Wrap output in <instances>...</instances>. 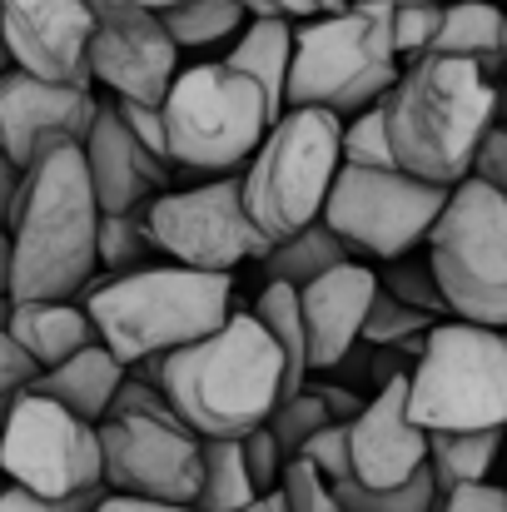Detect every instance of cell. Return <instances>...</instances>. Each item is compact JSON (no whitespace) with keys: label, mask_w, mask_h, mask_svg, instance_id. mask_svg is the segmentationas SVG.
<instances>
[{"label":"cell","mask_w":507,"mask_h":512,"mask_svg":"<svg viewBox=\"0 0 507 512\" xmlns=\"http://www.w3.org/2000/svg\"><path fill=\"white\" fill-rule=\"evenodd\" d=\"M378 294V274L358 259H343L338 269L319 274L299 289L304 314V343H309V373H334L338 363L358 348L363 314Z\"/></svg>","instance_id":"19"},{"label":"cell","mask_w":507,"mask_h":512,"mask_svg":"<svg viewBox=\"0 0 507 512\" xmlns=\"http://www.w3.org/2000/svg\"><path fill=\"white\" fill-rule=\"evenodd\" d=\"M95 259H100L105 279H120V274H140V269L160 264V249L150 244L140 214H100Z\"/></svg>","instance_id":"29"},{"label":"cell","mask_w":507,"mask_h":512,"mask_svg":"<svg viewBox=\"0 0 507 512\" xmlns=\"http://www.w3.org/2000/svg\"><path fill=\"white\" fill-rule=\"evenodd\" d=\"M249 314L259 319V329L269 334V343H274L279 358H284V398L299 393V388L309 383V343H304L299 289H289V284H264Z\"/></svg>","instance_id":"26"},{"label":"cell","mask_w":507,"mask_h":512,"mask_svg":"<svg viewBox=\"0 0 507 512\" xmlns=\"http://www.w3.org/2000/svg\"><path fill=\"white\" fill-rule=\"evenodd\" d=\"M145 234L165 264L199 269V274H234L239 264H259L269 239L249 224L234 179H194L189 189H165L145 209Z\"/></svg>","instance_id":"11"},{"label":"cell","mask_w":507,"mask_h":512,"mask_svg":"<svg viewBox=\"0 0 507 512\" xmlns=\"http://www.w3.org/2000/svg\"><path fill=\"white\" fill-rule=\"evenodd\" d=\"M438 20H443V5H388V40H393L398 65H413L433 50Z\"/></svg>","instance_id":"35"},{"label":"cell","mask_w":507,"mask_h":512,"mask_svg":"<svg viewBox=\"0 0 507 512\" xmlns=\"http://www.w3.org/2000/svg\"><path fill=\"white\" fill-rule=\"evenodd\" d=\"M433 324L438 319H428V314H418V309H408V304H398L393 294L378 289L373 304H368V314H363L358 343H368V348H403V343H418Z\"/></svg>","instance_id":"32"},{"label":"cell","mask_w":507,"mask_h":512,"mask_svg":"<svg viewBox=\"0 0 507 512\" xmlns=\"http://www.w3.org/2000/svg\"><path fill=\"white\" fill-rule=\"evenodd\" d=\"M5 289H10V229L0 224V299H5Z\"/></svg>","instance_id":"49"},{"label":"cell","mask_w":507,"mask_h":512,"mask_svg":"<svg viewBox=\"0 0 507 512\" xmlns=\"http://www.w3.org/2000/svg\"><path fill=\"white\" fill-rule=\"evenodd\" d=\"M160 393L194 438H244L284 398V358L249 309L160 358Z\"/></svg>","instance_id":"3"},{"label":"cell","mask_w":507,"mask_h":512,"mask_svg":"<svg viewBox=\"0 0 507 512\" xmlns=\"http://www.w3.org/2000/svg\"><path fill=\"white\" fill-rule=\"evenodd\" d=\"M249 15H279V20H314V15H324V5L319 0H239Z\"/></svg>","instance_id":"45"},{"label":"cell","mask_w":507,"mask_h":512,"mask_svg":"<svg viewBox=\"0 0 507 512\" xmlns=\"http://www.w3.org/2000/svg\"><path fill=\"white\" fill-rule=\"evenodd\" d=\"M428 468V433L408 418V373L388 378L373 398H363L348 423V478L358 488L388 493Z\"/></svg>","instance_id":"17"},{"label":"cell","mask_w":507,"mask_h":512,"mask_svg":"<svg viewBox=\"0 0 507 512\" xmlns=\"http://www.w3.org/2000/svg\"><path fill=\"white\" fill-rule=\"evenodd\" d=\"M5 334L20 343V353L45 373L65 358H75L80 348L100 343L90 314L80 299H25V304H10L5 314Z\"/></svg>","instance_id":"20"},{"label":"cell","mask_w":507,"mask_h":512,"mask_svg":"<svg viewBox=\"0 0 507 512\" xmlns=\"http://www.w3.org/2000/svg\"><path fill=\"white\" fill-rule=\"evenodd\" d=\"M160 115L169 170H184L194 179H234L274 125L264 90L224 60L179 70Z\"/></svg>","instance_id":"6"},{"label":"cell","mask_w":507,"mask_h":512,"mask_svg":"<svg viewBox=\"0 0 507 512\" xmlns=\"http://www.w3.org/2000/svg\"><path fill=\"white\" fill-rule=\"evenodd\" d=\"M110 105H115L120 125H125L155 160H165V115H160V105H135V100H110Z\"/></svg>","instance_id":"41"},{"label":"cell","mask_w":507,"mask_h":512,"mask_svg":"<svg viewBox=\"0 0 507 512\" xmlns=\"http://www.w3.org/2000/svg\"><path fill=\"white\" fill-rule=\"evenodd\" d=\"M503 493H507V488H503Z\"/></svg>","instance_id":"55"},{"label":"cell","mask_w":507,"mask_h":512,"mask_svg":"<svg viewBox=\"0 0 507 512\" xmlns=\"http://www.w3.org/2000/svg\"><path fill=\"white\" fill-rule=\"evenodd\" d=\"M239 512H289V503H284V493H279V488H269V493H259L249 508H239Z\"/></svg>","instance_id":"48"},{"label":"cell","mask_w":507,"mask_h":512,"mask_svg":"<svg viewBox=\"0 0 507 512\" xmlns=\"http://www.w3.org/2000/svg\"><path fill=\"white\" fill-rule=\"evenodd\" d=\"M503 60H507V5H503Z\"/></svg>","instance_id":"52"},{"label":"cell","mask_w":507,"mask_h":512,"mask_svg":"<svg viewBox=\"0 0 507 512\" xmlns=\"http://www.w3.org/2000/svg\"><path fill=\"white\" fill-rule=\"evenodd\" d=\"M343 259H353V254L338 244V234L324 224V219H314L309 229H299V234H289V239L269 244V254H264L259 264H264V284L304 289V284H314L319 274L338 269Z\"/></svg>","instance_id":"25"},{"label":"cell","mask_w":507,"mask_h":512,"mask_svg":"<svg viewBox=\"0 0 507 512\" xmlns=\"http://www.w3.org/2000/svg\"><path fill=\"white\" fill-rule=\"evenodd\" d=\"M0 70H10V60H5V45H0Z\"/></svg>","instance_id":"53"},{"label":"cell","mask_w":507,"mask_h":512,"mask_svg":"<svg viewBox=\"0 0 507 512\" xmlns=\"http://www.w3.org/2000/svg\"><path fill=\"white\" fill-rule=\"evenodd\" d=\"M20 184H25V170H15V165L0 155V224H5V229H10V214H15Z\"/></svg>","instance_id":"47"},{"label":"cell","mask_w":507,"mask_h":512,"mask_svg":"<svg viewBox=\"0 0 507 512\" xmlns=\"http://www.w3.org/2000/svg\"><path fill=\"white\" fill-rule=\"evenodd\" d=\"M140 10H150V15H165V10H174V5H184V0H135Z\"/></svg>","instance_id":"51"},{"label":"cell","mask_w":507,"mask_h":512,"mask_svg":"<svg viewBox=\"0 0 507 512\" xmlns=\"http://www.w3.org/2000/svg\"><path fill=\"white\" fill-rule=\"evenodd\" d=\"M110 413H130V418H179L174 408H169V398L155 388V383H145V378H135L130 368H125V383L115 388V403H110ZM105 413V418H110Z\"/></svg>","instance_id":"40"},{"label":"cell","mask_w":507,"mask_h":512,"mask_svg":"<svg viewBox=\"0 0 507 512\" xmlns=\"http://www.w3.org/2000/svg\"><path fill=\"white\" fill-rule=\"evenodd\" d=\"M428 269L443 289L448 319L507 334V199L463 179L448 189L428 229Z\"/></svg>","instance_id":"9"},{"label":"cell","mask_w":507,"mask_h":512,"mask_svg":"<svg viewBox=\"0 0 507 512\" xmlns=\"http://www.w3.org/2000/svg\"><path fill=\"white\" fill-rule=\"evenodd\" d=\"M100 343L125 363L165 358L184 343L214 334L239 304H234V274H199L179 264H150L140 274L95 279L80 294Z\"/></svg>","instance_id":"4"},{"label":"cell","mask_w":507,"mask_h":512,"mask_svg":"<svg viewBox=\"0 0 507 512\" xmlns=\"http://www.w3.org/2000/svg\"><path fill=\"white\" fill-rule=\"evenodd\" d=\"M105 493H110V488H100V493H80V498H65V503H45V498H35V493H25V488H10V483H5V493H0V512H90Z\"/></svg>","instance_id":"43"},{"label":"cell","mask_w":507,"mask_h":512,"mask_svg":"<svg viewBox=\"0 0 507 512\" xmlns=\"http://www.w3.org/2000/svg\"><path fill=\"white\" fill-rule=\"evenodd\" d=\"M378 289H383V294H393L398 304H408V309H418V314L438 319V324L448 319V304H443V289H438V279H433L428 259H413V254L388 259V269L378 274Z\"/></svg>","instance_id":"30"},{"label":"cell","mask_w":507,"mask_h":512,"mask_svg":"<svg viewBox=\"0 0 507 512\" xmlns=\"http://www.w3.org/2000/svg\"><path fill=\"white\" fill-rule=\"evenodd\" d=\"M95 234L100 204L85 174L80 145H55L40 155L15 199L10 214V304L25 299H80L95 274Z\"/></svg>","instance_id":"1"},{"label":"cell","mask_w":507,"mask_h":512,"mask_svg":"<svg viewBox=\"0 0 507 512\" xmlns=\"http://www.w3.org/2000/svg\"><path fill=\"white\" fill-rule=\"evenodd\" d=\"M0 493H5V473H0Z\"/></svg>","instance_id":"54"},{"label":"cell","mask_w":507,"mask_h":512,"mask_svg":"<svg viewBox=\"0 0 507 512\" xmlns=\"http://www.w3.org/2000/svg\"><path fill=\"white\" fill-rule=\"evenodd\" d=\"M239 453H244V468H249V483H254V493H269V488H279V478H284V448L274 443V433L269 428H254V433H244L239 438Z\"/></svg>","instance_id":"38"},{"label":"cell","mask_w":507,"mask_h":512,"mask_svg":"<svg viewBox=\"0 0 507 512\" xmlns=\"http://www.w3.org/2000/svg\"><path fill=\"white\" fill-rule=\"evenodd\" d=\"M120 383H125V363H120L105 343H90V348H80L75 358L45 368L30 388L45 393V398H55L60 408H70V413L85 418V423H105V413H110Z\"/></svg>","instance_id":"21"},{"label":"cell","mask_w":507,"mask_h":512,"mask_svg":"<svg viewBox=\"0 0 507 512\" xmlns=\"http://www.w3.org/2000/svg\"><path fill=\"white\" fill-rule=\"evenodd\" d=\"M165 35L174 40V50L184 55H204V50H229L234 35L249 25V10L239 0H184L160 15Z\"/></svg>","instance_id":"27"},{"label":"cell","mask_w":507,"mask_h":512,"mask_svg":"<svg viewBox=\"0 0 507 512\" xmlns=\"http://www.w3.org/2000/svg\"><path fill=\"white\" fill-rule=\"evenodd\" d=\"M279 493H284L289 512H343V503H338V493H334V483H329L324 473H314L304 458H289V463H284Z\"/></svg>","instance_id":"36"},{"label":"cell","mask_w":507,"mask_h":512,"mask_svg":"<svg viewBox=\"0 0 507 512\" xmlns=\"http://www.w3.org/2000/svg\"><path fill=\"white\" fill-rule=\"evenodd\" d=\"M438 512H507V493L498 483H478V488H458L448 498H438Z\"/></svg>","instance_id":"44"},{"label":"cell","mask_w":507,"mask_h":512,"mask_svg":"<svg viewBox=\"0 0 507 512\" xmlns=\"http://www.w3.org/2000/svg\"><path fill=\"white\" fill-rule=\"evenodd\" d=\"M5 314H10V299H0V423H5L10 403H15L20 393H30V383L40 378V368L20 353V343L5 334Z\"/></svg>","instance_id":"37"},{"label":"cell","mask_w":507,"mask_h":512,"mask_svg":"<svg viewBox=\"0 0 507 512\" xmlns=\"http://www.w3.org/2000/svg\"><path fill=\"white\" fill-rule=\"evenodd\" d=\"M289 60H294V20L279 15H249V25L234 35L224 50V65L254 80L269 100V115H284V90H289Z\"/></svg>","instance_id":"22"},{"label":"cell","mask_w":507,"mask_h":512,"mask_svg":"<svg viewBox=\"0 0 507 512\" xmlns=\"http://www.w3.org/2000/svg\"><path fill=\"white\" fill-rule=\"evenodd\" d=\"M343 120L329 110H284L259 140L254 160L239 170V199L249 224L279 244L309 229L324 214V199L338 174Z\"/></svg>","instance_id":"8"},{"label":"cell","mask_w":507,"mask_h":512,"mask_svg":"<svg viewBox=\"0 0 507 512\" xmlns=\"http://www.w3.org/2000/svg\"><path fill=\"white\" fill-rule=\"evenodd\" d=\"M428 55H453V60H473L488 80L503 60V5L493 0H453L443 5L438 35Z\"/></svg>","instance_id":"23"},{"label":"cell","mask_w":507,"mask_h":512,"mask_svg":"<svg viewBox=\"0 0 507 512\" xmlns=\"http://www.w3.org/2000/svg\"><path fill=\"white\" fill-rule=\"evenodd\" d=\"M299 458H304L314 473H324L329 483H348V423H324V428L299 448Z\"/></svg>","instance_id":"39"},{"label":"cell","mask_w":507,"mask_h":512,"mask_svg":"<svg viewBox=\"0 0 507 512\" xmlns=\"http://www.w3.org/2000/svg\"><path fill=\"white\" fill-rule=\"evenodd\" d=\"M338 160L353 165V170H398V165H393V150H388V130H383V110H378V105L343 120Z\"/></svg>","instance_id":"34"},{"label":"cell","mask_w":507,"mask_h":512,"mask_svg":"<svg viewBox=\"0 0 507 512\" xmlns=\"http://www.w3.org/2000/svg\"><path fill=\"white\" fill-rule=\"evenodd\" d=\"M100 428V468L110 493L194 508L199 498V438L179 418L110 413Z\"/></svg>","instance_id":"13"},{"label":"cell","mask_w":507,"mask_h":512,"mask_svg":"<svg viewBox=\"0 0 507 512\" xmlns=\"http://www.w3.org/2000/svg\"><path fill=\"white\" fill-rule=\"evenodd\" d=\"M378 110L393 165L423 184L453 189L473 170L478 140L498 125V90L473 60L423 55L403 65Z\"/></svg>","instance_id":"2"},{"label":"cell","mask_w":507,"mask_h":512,"mask_svg":"<svg viewBox=\"0 0 507 512\" xmlns=\"http://www.w3.org/2000/svg\"><path fill=\"white\" fill-rule=\"evenodd\" d=\"M408 418L423 433H507V334L443 319L408 368Z\"/></svg>","instance_id":"7"},{"label":"cell","mask_w":507,"mask_h":512,"mask_svg":"<svg viewBox=\"0 0 507 512\" xmlns=\"http://www.w3.org/2000/svg\"><path fill=\"white\" fill-rule=\"evenodd\" d=\"M85 155V174H90V189H95V204L100 214H140L155 194L169 189V165L155 160L115 115L110 100H100V115L80 145Z\"/></svg>","instance_id":"18"},{"label":"cell","mask_w":507,"mask_h":512,"mask_svg":"<svg viewBox=\"0 0 507 512\" xmlns=\"http://www.w3.org/2000/svg\"><path fill=\"white\" fill-rule=\"evenodd\" d=\"M468 179H478V184L498 189V194L507 199V125H493V130H488V135L478 140Z\"/></svg>","instance_id":"42"},{"label":"cell","mask_w":507,"mask_h":512,"mask_svg":"<svg viewBox=\"0 0 507 512\" xmlns=\"http://www.w3.org/2000/svg\"><path fill=\"white\" fill-rule=\"evenodd\" d=\"M348 5H368V0H348ZM373 5H453V0H373Z\"/></svg>","instance_id":"50"},{"label":"cell","mask_w":507,"mask_h":512,"mask_svg":"<svg viewBox=\"0 0 507 512\" xmlns=\"http://www.w3.org/2000/svg\"><path fill=\"white\" fill-rule=\"evenodd\" d=\"M503 428L488 433H428V473L438 498L458 493V488H478L488 483L498 453H503Z\"/></svg>","instance_id":"24"},{"label":"cell","mask_w":507,"mask_h":512,"mask_svg":"<svg viewBox=\"0 0 507 512\" xmlns=\"http://www.w3.org/2000/svg\"><path fill=\"white\" fill-rule=\"evenodd\" d=\"M0 473L10 488H25L45 503L100 493V428L30 388L10 403L0 423Z\"/></svg>","instance_id":"10"},{"label":"cell","mask_w":507,"mask_h":512,"mask_svg":"<svg viewBox=\"0 0 507 512\" xmlns=\"http://www.w3.org/2000/svg\"><path fill=\"white\" fill-rule=\"evenodd\" d=\"M403 75L388 40V5H348L294 25L284 110H329L338 120L373 110Z\"/></svg>","instance_id":"5"},{"label":"cell","mask_w":507,"mask_h":512,"mask_svg":"<svg viewBox=\"0 0 507 512\" xmlns=\"http://www.w3.org/2000/svg\"><path fill=\"white\" fill-rule=\"evenodd\" d=\"M90 0H0V45L10 70L45 85H90Z\"/></svg>","instance_id":"15"},{"label":"cell","mask_w":507,"mask_h":512,"mask_svg":"<svg viewBox=\"0 0 507 512\" xmlns=\"http://www.w3.org/2000/svg\"><path fill=\"white\" fill-rule=\"evenodd\" d=\"M259 493L249 483L239 438H199V498L194 512H239Z\"/></svg>","instance_id":"28"},{"label":"cell","mask_w":507,"mask_h":512,"mask_svg":"<svg viewBox=\"0 0 507 512\" xmlns=\"http://www.w3.org/2000/svg\"><path fill=\"white\" fill-rule=\"evenodd\" d=\"M95 115V90L45 85L25 70H0V155L15 170H30L55 145H85Z\"/></svg>","instance_id":"16"},{"label":"cell","mask_w":507,"mask_h":512,"mask_svg":"<svg viewBox=\"0 0 507 512\" xmlns=\"http://www.w3.org/2000/svg\"><path fill=\"white\" fill-rule=\"evenodd\" d=\"M324 423H334V418H329L324 398H319V393L304 383L299 393L279 398V408L269 413V423H264V428L274 433V443L284 448V458H299V448H304V443H309V438H314Z\"/></svg>","instance_id":"33"},{"label":"cell","mask_w":507,"mask_h":512,"mask_svg":"<svg viewBox=\"0 0 507 512\" xmlns=\"http://www.w3.org/2000/svg\"><path fill=\"white\" fill-rule=\"evenodd\" d=\"M443 204H448V189L423 184L403 170L338 165L319 219L334 229L348 254H368V259L388 264V259H403L418 244H428V229L443 214Z\"/></svg>","instance_id":"12"},{"label":"cell","mask_w":507,"mask_h":512,"mask_svg":"<svg viewBox=\"0 0 507 512\" xmlns=\"http://www.w3.org/2000/svg\"><path fill=\"white\" fill-rule=\"evenodd\" d=\"M90 85L110 100L165 105L179 75V50L165 35L160 15L135 0H90Z\"/></svg>","instance_id":"14"},{"label":"cell","mask_w":507,"mask_h":512,"mask_svg":"<svg viewBox=\"0 0 507 512\" xmlns=\"http://www.w3.org/2000/svg\"><path fill=\"white\" fill-rule=\"evenodd\" d=\"M90 512H194V508H174V503H150V498H130V493H105Z\"/></svg>","instance_id":"46"},{"label":"cell","mask_w":507,"mask_h":512,"mask_svg":"<svg viewBox=\"0 0 507 512\" xmlns=\"http://www.w3.org/2000/svg\"><path fill=\"white\" fill-rule=\"evenodd\" d=\"M343 512H438V488H433V473L423 468L418 478H408L403 488H388V493H373V488H358L353 478L334 483Z\"/></svg>","instance_id":"31"}]
</instances>
